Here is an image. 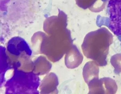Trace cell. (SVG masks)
I'll use <instances>...</instances> for the list:
<instances>
[{
	"mask_svg": "<svg viewBox=\"0 0 121 94\" xmlns=\"http://www.w3.org/2000/svg\"><path fill=\"white\" fill-rule=\"evenodd\" d=\"M112 38L111 33L104 28L88 33L83 44L85 56L100 65H104Z\"/></svg>",
	"mask_w": 121,
	"mask_h": 94,
	"instance_id": "obj_1",
	"label": "cell"
},
{
	"mask_svg": "<svg viewBox=\"0 0 121 94\" xmlns=\"http://www.w3.org/2000/svg\"><path fill=\"white\" fill-rule=\"evenodd\" d=\"M112 65L119 72H121V54H116L111 59Z\"/></svg>",
	"mask_w": 121,
	"mask_h": 94,
	"instance_id": "obj_2",
	"label": "cell"
}]
</instances>
